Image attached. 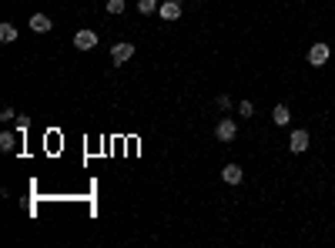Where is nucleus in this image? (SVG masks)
Wrapping results in <instances>:
<instances>
[{"label": "nucleus", "mask_w": 335, "mask_h": 248, "mask_svg": "<svg viewBox=\"0 0 335 248\" xmlns=\"http://www.w3.org/2000/svg\"><path fill=\"white\" fill-rule=\"evenodd\" d=\"M222 178L228 181V184H242V178H245V171L238 168V164H224V168H222Z\"/></svg>", "instance_id": "nucleus-8"}, {"label": "nucleus", "mask_w": 335, "mask_h": 248, "mask_svg": "<svg viewBox=\"0 0 335 248\" xmlns=\"http://www.w3.org/2000/svg\"><path fill=\"white\" fill-rule=\"evenodd\" d=\"M138 10H141V14H154L158 4H154V0H138Z\"/></svg>", "instance_id": "nucleus-12"}, {"label": "nucleus", "mask_w": 335, "mask_h": 248, "mask_svg": "<svg viewBox=\"0 0 335 248\" xmlns=\"http://www.w3.org/2000/svg\"><path fill=\"white\" fill-rule=\"evenodd\" d=\"M131 57H134V44H131V40H124V44H114L111 47V60H114V64H128Z\"/></svg>", "instance_id": "nucleus-2"}, {"label": "nucleus", "mask_w": 335, "mask_h": 248, "mask_svg": "<svg viewBox=\"0 0 335 248\" xmlns=\"http://www.w3.org/2000/svg\"><path fill=\"white\" fill-rule=\"evenodd\" d=\"M50 27H54V20H50L47 14H34V17H30V30H34V34H47Z\"/></svg>", "instance_id": "nucleus-6"}, {"label": "nucleus", "mask_w": 335, "mask_h": 248, "mask_svg": "<svg viewBox=\"0 0 335 248\" xmlns=\"http://www.w3.org/2000/svg\"><path fill=\"white\" fill-rule=\"evenodd\" d=\"M158 14H161L164 20H178V17H181V4H174V0H164V4L158 7Z\"/></svg>", "instance_id": "nucleus-7"}, {"label": "nucleus", "mask_w": 335, "mask_h": 248, "mask_svg": "<svg viewBox=\"0 0 335 248\" xmlns=\"http://www.w3.org/2000/svg\"><path fill=\"white\" fill-rule=\"evenodd\" d=\"M214 104H218V108H222V111H224V108H228V104H232V101H228V94H218V98H214Z\"/></svg>", "instance_id": "nucleus-15"}, {"label": "nucleus", "mask_w": 335, "mask_h": 248, "mask_svg": "<svg viewBox=\"0 0 335 248\" xmlns=\"http://www.w3.org/2000/svg\"><path fill=\"white\" fill-rule=\"evenodd\" d=\"M305 148H308V131H292V138H288V151H295V154H302V151H305Z\"/></svg>", "instance_id": "nucleus-4"}, {"label": "nucleus", "mask_w": 335, "mask_h": 248, "mask_svg": "<svg viewBox=\"0 0 335 248\" xmlns=\"http://www.w3.org/2000/svg\"><path fill=\"white\" fill-rule=\"evenodd\" d=\"M0 148H4V151H14V148H17V138H14L10 131H4V134H0Z\"/></svg>", "instance_id": "nucleus-11"}, {"label": "nucleus", "mask_w": 335, "mask_h": 248, "mask_svg": "<svg viewBox=\"0 0 335 248\" xmlns=\"http://www.w3.org/2000/svg\"><path fill=\"white\" fill-rule=\"evenodd\" d=\"M325 60H328V44H312V50H308V64L322 68Z\"/></svg>", "instance_id": "nucleus-5"}, {"label": "nucleus", "mask_w": 335, "mask_h": 248, "mask_svg": "<svg viewBox=\"0 0 335 248\" xmlns=\"http://www.w3.org/2000/svg\"><path fill=\"white\" fill-rule=\"evenodd\" d=\"M74 47H78V50L98 47V34H94V30H78V34H74Z\"/></svg>", "instance_id": "nucleus-3"}, {"label": "nucleus", "mask_w": 335, "mask_h": 248, "mask_svg": "<svg viewBox=\"0 0 335 248\" xmlns=\"http://www.w3.org/2000/svg\"><path fill=\"white\" fill-rule=\"evenodd\" d=\"M108 14H124V0H108Z\"/></svg>", "instance_id": "nucleus-13"}, {"label": "nucleus", "mask_w": 335, "mask_h": 248, "mask_svg": "<svg viewBox=\"0 0 335 248\" xmlns=\"http://www.w3.org/2000/svg\"><path fill=\"white\" fill-rule=\"evenodd\" d=\"M252 111H255V108H252V101H242V104H238V114H242V118H252Z\"/></svg>", "instance_id": "nucleus-14"}, {"label": "nucleus", "mask_w": 335, "mask_h": 248, "mask_svg": "<svg viewBox=\"0 0 335 248\" xmlns=\"http://www.w3.org/2000/svg\"><path fill=\"white\" fill-rule=\"evenodd\" d=\"M0 40H4V44H14V40H17V27H14V24H0Z\"/></svg>", "instance_id": "nucleus-10"}, {"label": "nucleus", "mask_w": 335, "mask_h": 248, "mask_svg": "<svg viewBox=\"0 0 335 248\" xmlns=\"http://www.w3.org/2000/svg\"><path fill=\"white\" fill-rule=\"evenodd\" d=\"M174 4H181V0H174Z\"/></svg>", "instance_id": "nucleus-16"}, {"label": "nucleus", "mask_w": 335, "mask_h": 248, "mask_svg": "<svg viewBox=\"0 0 335 248\" xmlns=\"http://www.w3.org/2000/svg\"><path fill=\"white\" fill-rule=\"evenodd\" d=\"M234 134H238V124H234L232 118H222L218 128H214V138H218V141H234Z\"/></svg>", "instance_id": "nucleus-1"}, {"label": "nucleus", "mask_w": 335, "mask_h": 248, "mask_svg": "<svg viewBox=\"0 0 335 248\" xmlns=\"http://www.w3.org/2000/svg\"><path fill=\"white\" fill-rule=\"evenodd\" d=\"M272 121L278 124V128H285V124L292 121V114H288V108H285V104H278V108H275V111H272Z\"/></svg>", "instance_id": "nucleus-9"}]
</instances>
